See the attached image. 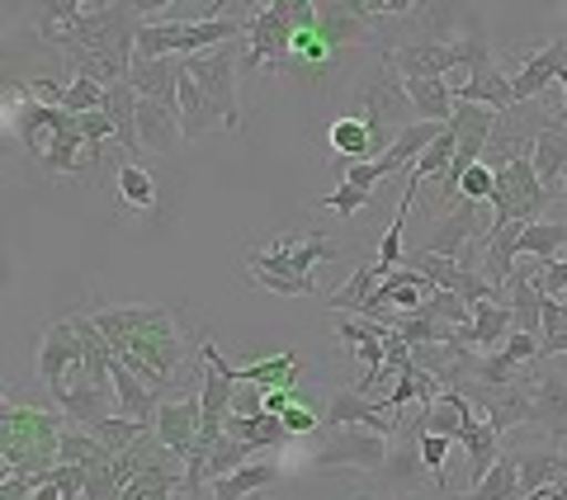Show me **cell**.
Listing matches in <instances>:
<instances>
[{
  "label": "cell",
  "mask_w": 567,
  "mask_h": 500,
  "mask_svg": "<svg viewBox=\"0 0 567 500\" xmlns=\"http://www.w3.org/2000/svg\"><path fill=\"white\" fill-rule=\"evenodd\" d=\"M185 76L208 95V104L223 118V128L233 133L237 123H241V100H237L241 62H237V48L223 43V48H213V52H199V58H185Z\"/></svg>",
  "instance_id": "6"
},
{
  "label": "cell",
  "mask_w": 567,
  "mask_h": 500,
  "mask_svg": "<svg viewBox=\"0 0 567 500\" xmlns=\"http://www.w3.org/2000/svg\"><path fill=\"white\" fill-rule=\"evenodd\" d=\"M558 85H563V118H567V71L558 76Z\"/></svg>",
  "instance_id": "50"
},
{
  "label": "cell",
  "mask_w": 567,
  "mask_h": 500,
  "mask_svg": "<svg viewBox=\"0 0 567 500\" xmlns=\"http://www.w3.org/2000/svg\"><path fill=\"white\" fill-rule=\"evenodd\" d=\"M199 425H204L199 392L175 397V402H162V410H156V439H162L175 458H189L194 439H199Z\"/></svg>",
  "instance_id": "12"
},
{
  "label": "cell",
  "mask_w": 567,
  "mask_h": 500,
  "mask_svg": "<svg viewBox=\"0 0 567 500\" xmlns=\"http://www.w3.org/2000/svg\"><path fill=\"white\" fill-rule=\"evenodd\" d=\"M336 260V250L327 237H279L275 246L251 250V279L260 283L265 293H279V298H317V283L312 270L317 264Z\"/></svg>",
  "instance_id": "3"
},
{
  "label": "cell",
  "mask_w": 567,
  "mask_h": 500,
  "mask_svg": "<svg viewBox=\"0 0 567 500\" xmlns=\"http://www.w3.org/2000/svg\"><path fill=\"white\" fill-rule=\"evenodd\" d=\"M454 104H477V110H511L516 104V91H511V81H506V71H473V76L454 91Z\"/></svg>",
  "instance_id": "20"
},
{
  "label": "cell",
  "mask_w": 567,
  "mask_h": 500,
  "mask_svg": "<svg viewBox=\"0 0 567 500\" xmlns=\"http://www.w3.org/2000/svg\"><path fill=\"white\" fill-rule=\"evenodd\" d=\"M563 180H567V175H563ZM563 199H567V185H563Z\"/></svg>",
  "instance_id": "51"
},
{
  "label": "cell",
  "mask_w": 567,
  "mask_h": 500,
  "mask_svg": "<svg viewBox=\"0 0 567 500\" xmlns=\"http://www.w3.org/2000/svg\"><path fill=\"white\" fill-rule=\"evenodd\" d=\"M246 462H256V449L251 444H241V439H233V435H223L218 439V449L208 454V462H204V481L213 477V481H227L233 472H241Z\"/></svg>",
  "instance_id": "40"
},
{
  "label": "cell",
  "mask_w": 567,
  "mask_h": 500,
  "mask_svg": "<svg viewBox=\"0 0 567 500\" xmlns=\"http://www.w3.org/2000/svg\"><path fill=\"white\" fill-rule=\"evenodd\" d=\"M275 477H279L275 462H270V458H265V462L256 458V462H246L241 472H233L227 481H218V491H213V500H246V496H256L260 487H270Z\"/></svg>",
  "instance_id": "38"
},
{
  "label": "cell",
  "mask_w": 567,
  "mask_h": 500,
  "mask_svg": "<svg viewBox=\"0 0 567 500\" xmlns=\"http://www.w3.org/2000/svg\"><path fill=\"white\" fill-rule=\"evenodd\" d=\"M137 91L128 81H118L110 85V95H104V114L114 118V128H118V147L123 152H137L142 147V137H137Z\"/></svg>",
  "instance_id": "28"
},
{
  "label": "cell",
  "mask_w": 567,
  "mask_h": 500,
  "mask_svg": "<svg viewBox=\"0 0 567 500\" xmlns=\"http://www.w3.org/2000/svg\"><path fill=\"white\" fill-rule=\"evenodd\" d=\"M33 95H48L58 110H66V114H100L104 110V85H95V81H85V76H76L71 85H58V81H39L33 85Z\"/></svg>",
  "instance_id": "25"
},
{
  "label": "cell",
  "mask_w": 567,
  "mask_h": 500,
  "mask_svg": "<svg viewBox=\"0 0 567 500\" xmlns=\"http://www.w3.org/2000/svg\"><path fill=\"white\" fill-rule=\"evenodd\" d=\"M477 208H483V204H458V208H454V218H445V227L435 231L425 250H431V256H450V260H454L458 250L473 241V231L483 227V212H477Z\"/></svg>",
  "instance_id": "26"
},
{
  "label": "cell",
  "mask_w": 567,
  "mask_h": 500,
  "mask_svg": "<svg viewBox=\"0 0 567 500\" xmlns=\"http://www.w3.org/2000/svg\"><path fill=\"white\" fill-rule=\"evenodd\" d=\"M458 444L468 449V481H473V487L496 468V458L506 454V449H502V435L492 430V420H487L477 406H473V416H468V425H464V435H458Z\"/></svg>",
  "instance_id": "17"
},
{
  "label": "cell",
  "mask_w": 567,
  "mask_h": 500,
  "mask_svg": "<svg viewBox=\"0 0 567 500\" xmlns=\"http://www.w3.org/2000/svg\"><path fill=\"white\" fill-rule=\"evenodd\" d=\"M529 160H535V175L548 194H563V175H567V123H544L529 142Z\"/></svg>",
  "instance_id": "15"
},
{
  "label": "cell",
  "mask_w": 567,
  "mask_h": 500,
  "mask_svg": "<svg viewBox=\"0 0 567 500\" xmlns=\"http://www.w3.org/2000/svg\"><path fill=\"white\" fill-rule=\"evenodd\" d=\"M91 435H95V439L104 444V449H110V454L118 458V454L137 449V444L152 435V425H137V420H123V416H104L100 425H91Z\"/></svg>",
  "instance_id": "39"
},
{
  "label": "cell",
  "mask_w": 567,
  "mask_h": 500,
  "mask_svg": "<svg viewBox=\"0 0 567 500\" xmlns=\"http://www.w3.org/2000/svg\"><path fill=\"white\" fill-rule=\"evenodd\" d=\"M58 462L66 468H104V462H114V454L104 449V444L91 435V430H62V444H58Z\"/></svg>",
  "instance_id": "36"
},
{
  "label": "cell",
  "mask_w": 567,
  "mask_h": 500,
  "mask_svg": "<svg viewBox=\"0 0 567 500\" xmlns=\"http://www.w3.org/2000/svg\"><path fill=\"white\" fill-rule=\"evenodd\" d=\"M388 462V439L374 435V430H331V439L322 444V449L312 454V468H354V472H379Z\"/></svg>",
  "instance_id": "8"
},
{
  "label": "cell",
  "mask_w": 567,
  "mask_h": 500,
  "mask_svg": "<svg viewBox=\"0 0 567 500\" xmlns=\"http://www.w3.org/2000/svg\"><path fill=\"white\" fill-rule=\"evenodd\" d=\"M114 406H118L123 420H137V425H156V410H162V402H156V387L133 378L123 364L114 368Z\"/></svg>",
  "instance_id": "19"
},
{
  "label": "cell",
  "mask_w": 567,
  "mask_h": 500,
  "mask_svg": "<svg viewBox=\"0 0 567 500\" xmlns=\"http://www.w3.org/2000/svg\"><path fill=\"white\" fill-rule=\"evenodd\" d=\"M317 29V6L312 0H270L251 14V29H246V58L241 71H289L293 66V43L298 33Z\"/></svg>",
  "instance_id": "4"
},
{
  "label": "cell",
  "mask_w": 567,
  "mask_h": 500,
  "mask_svg": "<svg viewBox=\"0 0 567 500\" xmlns=\"http://www.w3.org/2000/svg\"><path fill=\"white\" fill-rule=\"evenodd\" d=\"M421 316H431V321H445V326L464 331V326H473V302H464L458 293H445V289H435L431 298L421 302Z\"/></svg>",
  "instance_id": "41"
},
{
  "label": "cell",
  "mask_w": 567,
  "mask_h": 500,
  "mask_svg": "<svg viewBox=\"0 0 567 500\" xmlns=\"http://www.w3.org/2000/svg\"><path fill=\"white\" fill-rule=\"evenodd\" d=\"M298 373H303L298 354H293V350H284V354H275V360H260V364L237 368V378H241V383H251V387H260V392H279V387H293V383H298Z\"/></svg>",
  "instance_id": "31"
},
{
  "label": "cell",
  "mask_w": 567,
  "mask_h": 500,
  "mask_svg": "<svg viewBox=\"0 0 567 500\" xmlns=\"http://www.w3.org/2000/svg\"><path fill=\"white\" fill-rule=\"evenodd\" d=\"M563 246H567V222H529L520 231V256L539 264H554Z\"/></svg>",
  "instance_id": "37"
},
{
  "label": "cell",
  "mask_w": 567,
  "mask_h": 500,
  "mask_svg": "<svg viewBox=\"0 0 567 500\" xmlns=\"http://www.w3.org/2000/svg\"><path fill=\"white\" fill-rule=\"evenodd\" d=\"M181 76H185V58H156V62L133 58L128 85L137 91V100L166 104V110L181 114Z\"/></svg>",
  "instance_id": "11"
},
{
  "label": "cell",
  "mask_w": 567,
  "mask_h": 500,
  "mask_svg": "<svg viewBox=\"0 0 567 500\" xmlns=\"http://www.w3.org/2000/svg\"><path fill=\"white\" fill-rule=\"evenodd\" d=\"M66 373L85 378V345L76 335V321H52V326L43 331V345H39V378L52 392V402H62L71 392Z\"/></svg>",
  "instance_id": "7"
},
{
  "label": "cell",
  "mask_w": 567,
  "mask_h": 500,
  "mask_svg": "<svg viewBox=\"0 0 567 500\" xmlns=\"http://www.w3.org/2000/svg\"><path fill=\"white\" fill-rule=\"evenodd\" d=\"M341 180H346V185H354V189H364V194H374V185H379V180H388V175H383L379 160H354V166H346Z\"/></svg>",
  "instance_id": "47"
},
{
  "label": "cell",
  "mask_w": 567,
  "mask_h": 500,
  "mask_svg": "<svg viewBox=\"0 0 567 500\" xmlns=\"http://www.w3.org/2000/svg\"><path fill=\"white\" fill-rule=\"evenodd\" d=\"M567 71V39H554L548 48H539V52H529L525 58V66L511 76V91H516V104H525V100H539L548 85H554L558 76Z\"/></svg>",
  "instance_id": "13"
},
{
  "label": "cell",
  "mask_w": 567,
  "mask_h": 500,
  "mask_svg": "<svg viewBox=\"0 0 567 500\" xmlns=\"http://www.w3.org/2000/svg\"><path fill=\"white\" fill-rule=\"evenodd\" d=\"M284 425H289V435H312L317 425H322V410H312V406L298 402V406L284 410Z\"/></svg>",
  "instance_id": "48"
},
{
  "label": "cell",
  "mask_w": 567,
  "mask_h": 500,
  "mask_svg": "<svg viewBox=\"0 0 567 500\" xmlns=\"http://www.w3.org/2000/svg\"><path fill=\"white\" fill-rule=\"evenodd\" d=\"M137 137H142V147H152V152H162V156L181 152V137H185L181 114L166 110V104L142 100L137 104Z\"/></svg>",
  "instance_id": "18"
},
{
  "label": "cell",
  "mask_w": 567,
  "mask_h": 500,
  "mask_svg": "<svg viewBox=\"0 0 567 500\" xmlns=\"http://www.w3.org/2000/svg\"><path fill=\"white\" fill-rule=\"evenodd\" d=\"M227 435L241 439V444H251V449H284L293 435H289V425H284V416H270V410H260V416H227Z\"/></svg>",
  "instance_id": "23"
},
{
  "label": "cell",
  "mask_w": 567,
  "mask_h": 500,
  "mask_svg": "<svg viewBox=\"0 0 567 500\" xmlns=\"http://www.w3.org/2000/svg\"><path fill=\"white\" fill-rule=\"evenodd\" d=\"M379 283H383V270H379L374 260H369V264H360V270L350 274L346 289H336L327 302H331V308L341 312V316H364V308H369V298H374Z\"/></svg>",
  "instance_id": "33"
},
{
  "label": "cell",
  "mask_w": 567,
  "mask_h": 500,
  "mask_svg": "<svg viewBox=\"0 0 567 500\" xmlns=\"http://www.w3.org/2000/svg\"><path fill=\"white\" fill-rule=\"evenodd\" d=\"M62 410H29L6 402L0 410V454H6V477H43L58 468L62 444Z\"/></svg>",
  "instance_id": "2"
},
{
  "label": "cell",
  "mask_w": 567,
  "mask_h": 500,
  "mask_svg": "<svg viewBox=\"0 0 567 500\" xmlns=\"http://www.w3.org/2000/svg\"><path fill=\"white\" fill-rule=\"evenodd\" d=\"M445 133L440 128V123H406L402 128V137L393 142V147H388V156H379V166H383V175H398L402 166H416V156L431 147V142Z\"/></svg>",
  "instance_id": "29"
},
{
  "label": "cell",
  "mask_w": 567,
  "mask_h": 500,
  "mask_svg": "<svg viewBox=\"0 0 567 500\" xmlns=\"http://www.w3.org/2000/svg\"><path fill=\"white\" fill-rule=\"evenodd\" d=\"M458 397H468L483 416L492 420L496 435L516 430V425H529V410H535V402H529V383H511V387H487V383H458L454 387Z\"/></svg>",
  "instance_id": "9"
},
{
  "label": "cell",
  "mask_w": 567,
  "mask_h": 500,
  "mask_svg": "<svg viewBox=\"0 0 567 500\" xmlns=\"http://www.w3.org/2000/svg\"><path fill=\"white\" fill-rule=\"evenodd\" d=\"M454 156H458V137L445 128V133L431 142V147L416 156V166H406V185H416V189H421L425 180H440V175L454 166Z\"/></svg>",
  "instance_id": "35"
},
{
  "label": "cell",
  "mask_w": 567,
  "mask_h": 500,
  "mask_svg": "<svg viewBox=\"0 0 567 500\" xmlns=\"http://www.w3.org/2000/svg\"><path fill=\"white\" fill-rule=\"evenodd\" d=\"M322 208H331V212H341V222H350L354 212H360L364 204H369V194L364 189H354V185H346L341 180V189H331V194H322V199H317Z\"/></svg>",
  "instance_id": "44"
},
{
  "label": "cell",
  "mask_w": 567,
  "mask_h": 500,
  "mask_svg": "<svg viewBox=\"0 0 567 500\" xmlns=\"http://www.w3.org/2000/svg\"><path fill=\"white\" fill-rule=\"evenodd\" d=\"M118 194L133 208H142V212L156 208V180L142 166H133V160H123V166H118Z\"/></svg>",
  "instance_id": "42"
},
{
  "label": "cell",
  "mask_w": 567,
  "mask_h": 500,
  "mask_svg": "<svg viewBox=\"0 0 567 500\" xmlns=\"http://www.w3.org/2000/svg\"><path fill=\"white\" fill-rule=\"evenodd\" d=\"M402 85H406V100H412L416 123H440V128H450L454 110H458L450 81H402Z\"/></svg>",
  "instance_id": "21"
},
{
  "label": "cell",
  "mask_w": 567,
  "mask_h": 500,
  "mask_svg": "<svg viewBox=\"0 0 567 500\" xmlns=\"http://www.w3.org/2000/svg\"><path fill=\"white\" fill-rule=\"evenodd\" d=\"M516 462H520V491L525 496H535V491L554 487V481L567 477V454L554 449V444H548V449H520Z\"/></svg>",
  "instance_id": "22"
},
{
  "label": "cell",
  "mask_w": 567,
  "mask_h": 500,
  "mask_svg": "<svg viewBox=\"0 0 567 500\" xmlns=\"http://www.w3.org/2000/svg\"><path fill=\"white\" fill-rule=\"evenodd\" d=\"M450 449H454V439H445V435H425V430H421V462H425V468H431L435 477L445 472Z\"/></svg>",
  "instance_id": "46"
},
{
  "label": "cell",
  "mask_w": 567,
  "mask_h": 500,
  "mask_svg": "<svg viewBox=\"0 0 567 500\" xmlns=\"http://www.w3.org/2000/svg\"><path fill=\"white\" fill-rule=\"evenodd\" d=\"M81 137H85V147H91V152H100V142H118V128H114V118L110 114H81Z\"/></svg>",
  "instance_id": "45"
},
{
  "label": "cell",
  "mask_w": 567,
  "mask_h": 500,
  "mask_svg": "<svg viewBox=\"0 0 567 500\" xmlns=\"http://www.w3.org/2000/svg\"><path fill=\"white\" fill-rule=\"evenodd\" d=\"M548 354H567V326L558 335H548V341H539V360H548Z\"/></svg>",
  "instance_id": "49"
},
{
  "label": "cell",
  "mask_w": 567,
  "mask_h": 500,
  "mask_svg": "<svg viewBox=\"0 0 567 500\" xmlns=\"http://www.w3.org/2000/svg\"><path fill=\"white\" fill-rule=\"evenodd\" d=\"M468 416H473V402H468V397H458V392L450 387V392H440V402H435V406H425V410H421L416 425H421L425 435L458 439V435H464V425H468Z\"/></svg>",
  "instance_id": "24"
},
{
  "label": "cell",
  "mask_w": 567,
  "mask_h": 500,
  "mask_svg": "<svg viewBox=\"0 0 567 500\" xmlns=\"http://www.w3.org/2000/svg\"><path fill=\"white\" fill-rule=\"evenodd\" d=\"M181 128H185V137H189V142H194V137H208V133H218V128H223L218 110H213L208 95H204L189 76H181Z\"/></svg>",
  "instance_id": "30"
},
{
  "label": "cell",
  "mask_w": 567,
  "mask_h": 500,
  "mask_svg": "<svg viewBox=\"0 0 567 500\" xmlns=\"http://www.w3.org/2000/svg\"><path fill=\"white\" fill-rule=\"evenodd\" d=\"M525 491H520V462H516V454H502L496 458V468L477 481V487H468L458 500H520Z\"/></svg>",
  "instance_id": "32"
},
{
  "label": "cell",
  "mask_w": 567,
  "mask_h": 500,
  "mask_svg": "<svg viewBox=\"0 0 567 500\" xmlns=\"http://www.w3.org/2000/svg\"><path fill=\"white\" fill-rule=\"evenodd\" d=\"M81 147H85V137H81V114H71L66 128L52 133V142H48L43 170H48V175H76V170H81Z\"/></svg>",
  "instance_id": "34"
},
{
  "label": "cell",
  "mask_w": 567,
  "mask_h": 500,
  "mask_svg": "<svg viewBox=\"0 0 567 500\" xmlns=\"http://www.w3.org/2000/svg\"><path fill=\"white\" fill-rule=\"evenodd\" d=\"M492 194H496V166L477 160V166L464 175V185H458V199L464 204H492Z\"/></svg>",
  "instance_id": "43"
},
{
  "label": "cell",
  "mask_w": 567,
  "mask_h": 500,
  "mask_svg": "<svg viewBox=\"0 0 567 500\" xmlns=\"http://www.w3.org/2000/svg\"><path fill=\"white\" fill-rule=\"evenodd\" d=\"M331 147H336V160H379V147H374V128L369 123H360L354 114L336 118L331 123Z\"/></svg>",
  "instance_id": "27"
},
{
  "label": "cell",
  "mask_w": 567,
  "mask_h": 500,
  "mask_svg": "<svg viewBox=\"0 0 567 500\" xmlns=\"http://www.w3.org/2000/svg\"><path fill=\"white\" fill-rule=\"evenodd\" d=\"M95 326L114 345V360L147 387H166L189 350V335L175 326V312L152 308V302H142V308H104L95 312Z\"/></svg>",
  "instance_id": "1"
},
{
  "label": "cell",
  "mask_w": 567,
  "mask_h": 500,
  "mask_svg": "<svg viewBox=\"0 0 567 500\" xmlns=\"http://www.w3.org/2000/svg\"><path fill=\"white\" fill-rule=\"evenodd\" d=\"M548 194L535 175V160L516 156L506 166H496V194H492V218L496 222H544V208H548Z\"/></svg>",
  "instance_id": "5"
},
{
  "label": "cell",
  "mask_w": 567,
  "mask_h": 500,
  "mask_svg": "<svg viewBox=\"0 0 567 500\" xmlns=\"http://www.w3.org/2000/svg\"><path fill=\"white\" fill-rule=\"evenodd\" d=\"M529 402H535V410H529V425H544L548 430V444L567 439V383L558 378V373H535V387H529Z\"/></svg>",
  "instance_id": "14"
},
{
  "label": "cell",
  "mask_w": 567,
  "mask_h": 500,
  "mask_svg": "<svg viewBox=\"0 0 567 500\" xmlns=\"http://www.w3.org/2000/svg\"><path fill=\"white\" fill-rule=\"evenodd\" d=\"M511 335H516V316H511L506 302H473V326H468L473 354H496Z\"/></svg>",
  "instance_id": "16"
},
{
  "label": "cell",
  "mask_w": 567,
  "mask_h": 500,
  "mask_svg": "<svg viewBox=\"0 0 567 500\" xmlns=\"http://www.w3.org/2000/svg\"><path fill=\"white\" fill-rule=\"evenodd\" d=\"M322 425L327 430H374V435H388L393 430V416H383V406L379 402H369L364 392H354V387H336L331 397H327V410H322Z\"/></svg>",
  "instance_id": "10"
}]
</instances>
